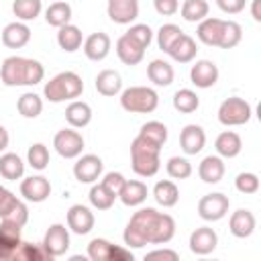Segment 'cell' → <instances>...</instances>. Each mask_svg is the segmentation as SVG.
Segmentation results:
<instances>
[{"label": "cell", "mask_w": 261, "mask_h": 261, "mask_svg": "<svg viewBox=\"0 0 261 261\" xmlns=\"http://www.w3.org/2000/svg\"><path fill=\"white\" fill-rule=\"evenodd\" d=\"M173 234L175 220L169 214L157 212L155 208H141L130 216L122 239L128 249H141L145 245H165Z\"/></svg>", "instance_id": "6da1fadb"}, {"label": "cell", "mask_w": 261, "mask_h": 261, "mask_svg": "<svg viewBox=\"0 0 261 261\" xmlns=\"http://www.w3.org/2000/svg\"><path fill=\"white\" fill-rule=\"evenodd\" d=\"M45 67L41 61L20 55H10L2 61L0 67V80L4 86H35L43 82Z\"/></svg>", "instance_id": "7a4b0ae2"}, {"label": "cell", "mask_w": 261, "mask_h": 261, "mask_svg": "<svg viewBox=\"0 0 261 261\" xmlns=\"http://www.w3.org/2000/svg\"><path fill=\"white\" fill-rule=\"evenodd\" d=\"M159 153H161L159 145L137 135L135 141L130 143V167H133V171L141 177H153L161 167Z\"/></svg>", "instance_id": "3957f363"}, {"label": "cell", "mask_w": 261, "mask_h": 261, "mask_svg": "<svg viewBox=\"0 0 261 261\" xmlns=\"http://www.w3.org/2000/svg\"><path fill=\"white\" fill-rule=\"evenodd\" d=\"M82 92H84V82L75 71H61L55 77H51L43 88V96L53 104L65 100L71 102L80 98Z\"/></svg>", "instance_id": "277c9868"}, {"label": "cell", "mask_w": 261, "mask_h": 261, "mask_svg": "<svg viewBox=\"0 0 261 261\" xmlns=\"http://www.w3.org/2000/svg\"><path fill=\"white\" fill-rule=\"evenodd\" d=\"M159 96L153 88L147 86H130L120 92V106L133 114H149L157 108Z\"/></svg>", "instance_id": "5b68a950"}, {"label": "cell", "mask_w": 261, "mask_h": 261, "mask_svg": "<svg viewBox=\"0 0 261 261\" xmlns=\"http://www.w3.org/2000/svg\"><path fill=\"white\" fill-rule=\"evenodd\" d=\"M253 116V108L245 98L230 96L218 106V122L224 126H241L247 124Z\"/></svg>", "instance_id": "8992f818"}, {"label": "cell", "mask_w": 261, "mask_h": 261, "mask_svg": "<svg viewBox=\"0 0 261 261\" xmlns=\"http://www.w3.org/2000/svg\"><path fill=\"white\" fill-rule=\"evenodd\" d=\"M53 147L55 151L65 157V159H73V157H80L82 151H84V137L82 133H77L73 126L69 128H61L55 133L53 137Z\"/></svg>", "instance_id": "52a82bcc"}, {"label": "cell", "mask_w": 261, "mask_h": 261, "mask_svg": "<svg viewBox=\"0 0 261 261\" xmlns=\"http://www.w3.org/2000/svg\"><path fill=\"white\" fill-rule=\"evenodd\" d=\"M228 206H230L228 196H224L220 192L206 194L198 202V214H200L202 220L216 222V220H220V218H224L228 214Z\"/></svg>", "instance_id": "ba28073f"}, {"label": "cell", "mask_w": 261, "mask_h": 261, "mask_svg": "<svg viewBox=\"0 0 261 261\" xmlns=\"http://www.w3.org/2000/svg\"><path fill=\"white\" fill-rule=\"evenodd\" d=\"M88 257L92 261H133V253L114 247L106 239H92L88 243Z\"/></svg>", "instance_id": "9c48e42d"}, {"label": "cell", "mask_w": 261, "mask_h": 261, "mask_svg": "<svg viewBox=\"0 0 261 261\" xmlns=\"http://www.w3.org/2000/svg\"><path fill=\"white\" fill-rule=\"evenodd\" d=\"M0 218L14 220L16 224L24 226L29 220V208L22 200H18L8 188L0 186Z\"/></svg>", "instance_id": "30bf717a"}, {"label": "cell", "mask_w": 261, "mask_h": 261, "mask_svg": "<svg viewBox=\"0 0 261 261\" xmlns=\"http://www.w3.org/2000/svg\"><path fill=\"white\" fill-rule=\"evenodd\" d=\"M43 249L55 259V257H61L67 253L69 249V228H65V224H51L45 232V239H43Z\"/></svg>", "instance_id": "8fae6325"}, {"label": "cell", "mask_w": 261, "mask_h": 261, "mask_svg": "<svg viewBox=\"0 0 261 261\" xmlns=\"http://www.w3.org/2000/svg\"><path fill=\"white\" fill-rule=\"evenodd\" d=\"M20 224H16L14 220L2 218L0 222V259L2 261H12L14 251L18 249L20 241Z\"/></svg>", "instance_id": "7c38bea8"}, {"label": "cell", "mask_w": 261, "mask_h": 261, "mask_svg": "<svg viewBox=\"0 0 261 261\" xmlns=\"http://www.w3.org/2000/svg\"><path fill=\"white\" fill-rule=\"evenodd\" d=\"M102 169H104L102 159L94 153H88V155H82L73 163V177L80 184H94L102 175Z\"/></svg>", "instance_id": "4fadbf2b"}, {"label": "cell", "mask_w": 261, "mask_h": 261, "mask_svg": "<svg viewBox=\"0 0 261 261\" xmlns=\"http://www.w3.org/2000/svg\"><path fill=\"white\" fill-rule=\"evenodd\" d=\"M20 196L27 202H45L51 196V184L45 175H31L20 181Z\"/></svg>", "instance_id": "5bb4252c"}, {"label": "cell", "mask_w": 261, "mask_h": 261, "mask_svg": "<svg viewBox=\"0 0 261 261\" xmlns=\"http://www.w3.org/2000/svg\"><path fill=\"white\" fill-rule=\"evenodd\" d=\"M94 212L84 204H73L67 210V228L75 234H88L94 228Z\"/></svg>", "instance_id": "9a60e30c"}, {"label": "cell", "mask_w": 261, "mask_h": 261, "mask_svg": "<svg viewBox=\"0 0 261 261\" xmlns=\"http://www.w3.org/2000/svg\"><path fill=\"white\" fill-rule=\"evenodd\" d=\"M108 18L116 24H130L139 16V0H108Z\"/></svg>", "instance_id": "2e32d148"}, {"label": "cell", "mask_w": 261, "mask_h": 261, "mask_svg": "<svg viewBox=\"0 0 261 261\" xmlns=\"http://www.w3.org/2000/svg\"><path fill=\"white\" fill-rule=\"evenodd\" d=\"M190 80L196 88H212L218 82V67L210 59H200L190 69Z\"/></svg>", "instance_id": "e0dca14e"}, {"label": "cell", "mask_w": 261, "mask_h": 261, "mask_svg": "<svg viewBox=\"0 0 261 261\" xmlns=\"http://www.w3.org/2000/svg\"><path fill=\"white\" fill-rule=\"evenodd\" d=\"M206 145V133L200 124H186L179 133V147L186 155H196Z\"/></svg>", "instance_id": "ac0fdd59"}, {"label": "cell", "mask_w": 261, "mask_h": 261, "mask_svg": "<svg viewBox=\"0 0 261 261\" xmlns=\"http://www.w3.org/2000/svg\"><path fill=\"white\" fill-rule=\"evenodd\" d=\"M257 226V220H255V214L247 208H239L230 214L228 218V230L237 237V239H247L253 234Z\"/></svg>", "instance_id": "d6986e66"}, {"label": "cell", "mask_w": 261, "mask_h": 261, "mask_svg": "<svg viewBox=\"0 0 261 261\" xmlns=\"http://www.w3.org/2000/svg\"><path fill=\"white\" fill-rule=\"evenodd\" d=\"M218 245V234L210 226H200L190 234V251L196 255H210Z\"/></svg>", "instance_id": "ffe728a7"}, {"label": "cell", "mask_w": 261, "mask_h": 261, "mask_svg": "<svg viewBox=\"0 0 261 261\" xmlns=\"http://www.w3.org/2000/svg\"><path fill=\"white\" fill-rule=\"evenodd\" d=\"M222 31H224V20L222 18L206 16L204 20H200V24L196 29V37L208 47H218L220 39H222Z\"/></svg>", "instance_id": "44dd1931"}, {"label": "cell", "mask_w": 261, "mask_h": 261, "mask_svg": "<svg viewBox=\"0 0 261 261\" xmlns=\"http://www.w3.org/2000/svg\"><path fill=\"white\" fill-rule=\"evenodd\" d=\"M31 41V29L27 22L22 20H14V22H8L2 31V43L8 47V49H20L24 47L27 43Z\"/></svg>", "instance_id": "7402d4cb"}, {"label": "cell", "mask_w": 261, "mask_h": 261, "mask_svg": "<svg viewBox=\"0 0 261 261\" xmlns=\"http://www.w3.org/2000/svg\"><path fill=\"white\" fill-rule=\"evenodd\" d=\"M82 47H84V53H86L88 59H92V61H102V59L110 53V37H108L106 33H102V31L92 33V35H88V37L84 39Z\"/></svg>", "instance_id": "603a6c76"}, {"label": "cell", "mask_w": 261, "mask_h": 261, "mask_svg": "<svg viewBox=\"0 0 261 261\" xmlns=\"http://www.w3.org/2000/svg\"><path fill=\"white\" fill-rule=\"evenodd\" d=\"M116 55H118V59H120L124 65H137V63L143 61L145 49H143L139 43H135V41L124 33V35H120L118 41H116Z\"/></svg>", "instance_id": "cb8c5ba5"}, {"label": "cell", "mask_w": 261, "mask_h": 261, "mask_svg": "<svg viewBox=\"0 0 261 261\" xmlns=\"http://www.w3.org/2000/svg\"><path fill=\"white\" fill-rule=\"evenodd\" d=\"M65 120L73 128H84L92 120V108L84 100H71L65 108Z\"/></svg>", "instance_id": "d4e9b609"}, {"label": "cell", "mask_w": 261, "mask_h": 261, "mask_svg": "<svg viewBox=\"0 0 261 261\" xmlns=\"http://www.w3.org/2000/svg\"><path fill=\"white\" fill-rule=\"evenodd\" d=\"M198 175L204 184H218L224 175V161L218 155H208L198 165Z\"/></svg>", "instance_id": "484cf974"}, {"label": "cell", "mask_w": 261, "mask_h": 261, "mask_svg": "<svg viewBox=\"0 0 261 261\" xmlns=\"http://www.w3.org/2000/svg\"><path fill=\"white\" fill-rule=\"evenodd\" d=\"M214 149L218 153V157H226V159H232L241 153L243 149V141L241 137L234 133V130H222L216 141H214Z\"/></svg>", "instance_id": "4316f807"}, {"label": "cell", "mask_w": 261, "mask_h": 261, "mask_svg": "<svg viewBox=\"0 0 261 261\" xmlns=\"http://www.w3.org/2000/svg\"><path fill=\"white\" fill-rule=\"evenodd\" d=\"M147 194H149V190H147V186L143 181L126 179L122 190L118 192V198H120V202L124 206H139V204H143L147 200Z\"/></svg>", "instance_id": "83f0119b"}, {"label": "cell", "mask_w": 261, "mask_h": 261, "mask_svg": "<svg viewBox=\"0 0 261 261\" xmlns=\"http://www.w3.org/2000/svg\"><path fill=\"white\" fill-rule=\"evenodd\" d=\"M96 90L102 96H116L122 92V77L114 69H102L96 75Z\"/></svg>", "instance_id": "f1b7e54d"}, {"label": "cell", "mask_w": 261, "mask_h": 261, "mask_svg": "<svg viewBox=\"0 0 261 261\" xmlns=\"http://www.w3.org/2000/svg\"><path fill=\"white\" fill-rule=\"evenodd\" d=\"M82 43H84V35H82V31L75 24H69L67 22V24H63V27L57 29V45L63 51L73 53V51H77L82 47Z\"/></svg>", "instance_id": "f546056e"}, {"label": "cell", "mask_w": 261, "mask_h": 261, "mask_svg": "<svg viewBox=\"0 0 261 261\" xmlns=\"http://www.w3.org/2000/svg\"><path fill=\"white\" fill-rule=\"evenodd\" d=\"M196 53H198V45H196V41H194L190 35H186V33H184V35L171 45V49L167 51V55H169L171 59L179 61V63L192 61V59L196 57Z\"/></svg>", "instance_id": "4dcf8cb0"}, {"label": "cell", "mask_w": 261, "mask_h": 261, "mask_svg": "<svg viewBox=\"0 0 261 261\" xmlns=\"http://www.w3.org/2000/svg\"><path fill=\"white\" fill-rule=\"evenodd\" d=\"M173 67L169 61L165 59H153L149 65H147V77L155 84V86H169L173 82Z\"/></svg>", "instance_id": "1f68e13d"}, {"label": "cell", "mask_w": 261, "mask_h": 261, "mask_svg": "<svg viewBox=\"0 0 261 261\" xmlns=\"http://www.w3.org/2000/svg\"><path fill=\"white\" fill-rule=\"evenodd\" d=\"M153 198H155V202H157L159 206L171 208V206H175L177 200H179V190H177V186H175L171 179H161V181H157L155 188H153Z\"/></svg>", "instance_id": "d6a6232c"}, {"label": "cell", "mask_w": 261, "mask_h": 261, "mask_svg": "<svg viewBox=\"0 0 261 261\" xmlns=\"http://www.w3.org/2000/svg\"><path fill=\"white\" fill-rule=\"evenodd\" d=\"M45 20H47V24H51L55 29L67 24L71 20V6H69V2H65V0L51 2L47 6V10H45Z\"/></svg>", "instance_id": "836d02e7"}, {"label": "cell", "mask_w": 261, "mask_h": 261, "mask_svg": "<svg viewBox=\"0 0 261 261\" xmlns=\"http://www.w3.org/2000/svg\"><path fill=\"white\" fill-rule=\"evenodd\" d=\"M0 175L4 179L16 181L24 175V163L16 153H2L0 155Z\"/></svg>", "instance_id": "e575fe53"}, {"label": "cell", "mask_w": 261, "mask_h": 261, "mask_svg": "<svg viewBox=\"0 0 261 261\" xmlns=\"http://www.w3.org/2000/svg\"><path fill=\"white\" fill-rule=\"evenodd\" d=\"M208 2L206 0H184V4L179 6V12H181V18L188 20V22H200L208 16Z\"/></svg>", "instance_id": "d590c367"}, {"label": "cell", "mask_w": 261, "mask_h": 261, "mask_svg": "<svg viewBox=\"0 0 261 261\" xmlns=\"http://www.w3.org/2000/svg\"><path fill=\"white\" fill-rule=\"evenodd\" d=\"M51 261L53 257L43 249V245H31V243H20L18 249L12 255V261Z\"/></svg>", "instance_id": "8d00e7d4"}, {"label": "cell", "mask_w": 261, "mask_h": 261, "mask_svg": "<svg viewBox=\"0 0 261 261\" xmlns=\"http://www.w3.org/2000/svg\"><path fill=\"white\" fill-rule=\"evenodd\" d=\"M198 106H200V98H198V94H196L194 90L181 88V90H177V92L173 94V108H175L177 112L190 114V112L198 110Z\"/></svg>", "instance_id": "74e56055"}, {"label": "cell", "mask_w": 261, "mask_h": 261, "mask_svg": "<svg viewBox=\"0 0 261 261\" xmlns=\"http://www.w3.org/2000/svg\"><path fill=\"white\" fill-rule=\"evenodd\" d=\"M16 108H18V112H20L24 118H37V116L41 114V110H43V100H41V96L35 94V92H24V94L18 98Z\"/></svg>", "instance_id": "f35d334b"}, {"label": "cell", "mask_w": 261, "mask_h": 261, "mask_svg": "<svg viewBox=\"0 0 261 261\" xmlns=\"http://www.w3.org/2000/svg\"><path fill=\"white\" fill-rule=\"evenodd\" d=\"M43 10V2L41 0H14L12 2V12L18 20L27 22V20H35Z\"/></svg>", "instance_id": "ab89813d"}, {"label": "cell", "mask_w": 261, "mask_h": 261, "mask_svg": "<svg viewBox=\"0 0 261 261\" xmlns=\"http://www.w3.org/2000/svg\"><path fill=\"white\" fill-rule=\"evenodd\" d=\"M139 137H143V139H147V141L163 147L165 141H167V126L163 122H159V120H149V122H145L141 126Z\"/></svg>", "instance_id": "60d3db41"}, {"label": "cell", "mask_w": 261, "mask_h": 261, "mask_svg": "<svg viewBox=\"0 0 261 261\" xmlns=\"http://www.w3.org/2000/svg\"><path fill=\"white\" fill-rule=\"evenodd\" d=\"M181 35H184V31H181L177 24H173V22L161 24L159 31H157V45H159V49H161L163 53H167V51L171 49V45H173Z\"/></svg>", "instance_id": "b9f144b4"}, {"label": "cell", "mask_w": 261, "mask_h": 261, "mask_svg": "<svg viewBox=\"0 0 261 261\" xmlns=\"http://www.w3.org/2000/svg\"><path fill=\"white\" fill-rule=\"evenodd\" d=\"M88 198H90V204H92L94 208H98V210H108V208H112V204H114V200H116V196L110 194L102 184H94V186L90 188Z\"/></svg>", "instance_id": "7bdbcfd3"}, {"label": "cell", "mask_w": 261, "mask_h": 261, "mask_svg": "<svg viewBox=\"0 0 261 261\" xmlns=\"http://www.w3.org/2000/svg\"><path fill=\"white\" fill-rule=\"evenodd\" d=\"M243 39V29L239 22L234 20H224V31H222V39H220V49H232L241 43Z\"/></svg>", "instance_id": "ee69618b"}, {"label": "cell", "mask_w": 261, "mask_h": 261, "mask_svg": "<svg viewBox=\"0 0 261 261\" xmlns=\"http://www.w3.org/2000/svg\"><path fill=\"white\" fill-rule=\"evenodd\" d=\"M27 159H29V165L37 171H43L47 165H49V149L47 145L43 143H35L29 147V153H27Z\"/></svg>", "instance_id": "f6af8a7d"}, {"label": "cell", "mask_w": 261, "mask_h": 261, "mask_svg": "<svg viewBox=\"0 0 261 261\" xmlns=\"http://www.w3.org/2000/svg\"><path fill=\"white\" fill-rule=\"evenodd\" d=\"M167 175L173 179H186L192 175V163L186 157H169L165 163Z\"/></svg>", "instance_id": "bcb514c9"}, {"label": "cell", "mask_w": 261, "mask_h": 261, "mask_svg": "<svg viewBox=\"0 0 261 261\" xmlns=\"http://www.w3.org/2000/svg\"><path fill=\"white\" fill-rule=\"evenodd\" d=\"M126 35H128L135 43H139L143 49H147V47L151 45V41H153V31H151V27H149V24H143V22L130 24V29L126 31Z\"/></svg>", "instance_id": "7dc6e473"}, {"label": "cell", "mask_w": 261, "mask_h": 261, "mask_svg": "<svg viewBox=\"0 0 261 261\" xmlns=\"http://www.w3.org/2000/svg\"><path fill=\"white\" fill-rule=\"evenodd\" d=\"M234 188L241 194H257L259 192V177H257V173H251V171L239 173L237 179H234Z\"/></svg>", "instance_id": "c3c4849f"}, {"label": "cell", "mask_w": 261, "mask_h": 261, "mask_svg": "<svg viewBox=\"0 0 261 261\" xmlns=\"http://www.w3.org/2000/svg\"><path fill=\"white\" fill-rule=\"evenodd\" d=\"M124 181H126V179H124V175H122V173H118V171H108V173L102 177V181H100V184H102L110 194H114V196L118 198V192L122 190Z\"/></svg>", "instance_id": "681fc988"}, {"label": "cell", "mask_w": 261, "mask_h": 261, "mask_svg": "<svg viewBox=\"0 0 261 261\" xmlns=\"http://www.w3.org/2000/svg\"><path fill=\"white\" fill-rule=\"evenodd\" d=\"M153 6L157 14L161 16H171L179 10V0H153Z\"/></svg>", "instance_id": "f907efd6"}, {"label": "cell", "mask_w": 261, "mask_h": 261, "mask_svg": "<svg viewBox=\"0 0 261 261\" xmlns=\"http://www.w3.org/2000/svg\"><path fill=\"white\" fill-rule=\"evenodd\" d=\"M245 2L247 0H216L218 8L226 14H239L243 8H245Z\"/></svg>", "instance_id": "816d5d0a"}, {"label": "cell", "mask_w": 261, "mask_h": 261, "mask_svg": "<svg viewBox=\"0 0 261 261\" xmlns=\"http://www.w3.org/2000/svg\"><path fill=\"white\" fill-rule=\"evenodd\" d=\"M145 259H171V261H177L179 259V253H175L171 249H155V251L147 253Z\"/></svg>", "instance_id": "f5cc1de1"}, {"label": "cell", "mask_w": 261, "mask_h": 261, "mask_svg": "<svg viewBox=\"0 0 261 261\" xmlns=\"http://www.w3.org/2000/svg\"><path fill=\"white\" fill-rule=\"evenodd\" d=\"M8 141H10V137H8V130H6V128L0 124V153H2V151L8 147Z\"/></svg>", "instance_id": "db71d44e"}, {"label": "cell", "mask_w": 261, "mask_h": 261, "mask_svg": "<svg viewBox=\"0 0 261 261\" xmlns=\"http://www.w3.org/2000/svg\"><path fill=\"white\" fill-rule=\"evenodd\" d=\"M259 6H261V0H253V6H251V14H253V18L259 22L261 20V10H259Z\"/></svg>", "instance_id": "11a10c76"}]
</instances>
